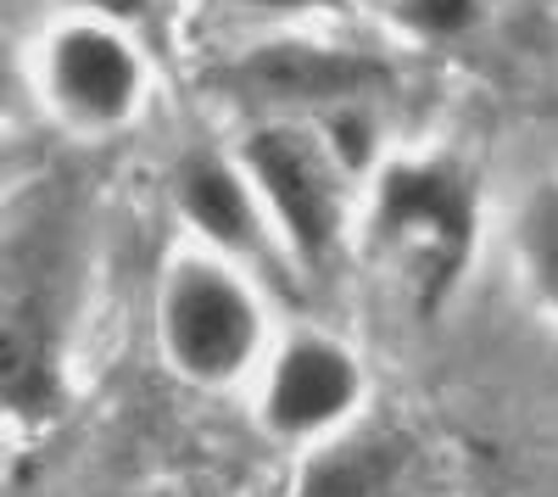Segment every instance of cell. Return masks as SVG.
Listing matches in <instances>:
<instances>
[{
    "instance_id": "6da1fadb",
    "label": "cell",
    "mask_w": 558,
    "mask_h": 497,
    "mask_svg": "<svg viewBox=\"0 0 558 497\" xmlns=\"http://www.w3.org/2000/svg\"><path fill=\"white\" fill-rule=\"evenodd\" d=\"M363 241L413 319H441L481 252V179L447 151L386 157L368 179Z\"/></svg>"
},
{
    "instance_id": "7a4b0ae2",
    "label": "cell",
    "mask_w": 558,
    "mask_h": 497,
    "mask_svg": "<svg viewBox=\"0 0 558 497\" xmlns=\"http://www.w3.org/2000/svg\"><path fill=\"white\" fill-rule=\"evenodd\" d=\"M157 341L168 369L191 386L223 391L268 364V319L246 263L191 246L157 286Z\"/></svg>"
},
{
    "instance_id": "3957f363",
    "label": "cell",
    "mask_w": 558,
    "mask_h": 497,
    "mask_svg": "<svg viewBox=\"0 0 558 497\" xmlns=\"http://www.w3.org/2000/svg\"><path fill=\"white\" fill-rule=\"evenodd\" d=\"M235 151H241L252 185H257V196L274 218L279 252H286L296 268H307V275L330 268V257L347 241V223H352L357 179L330 151L318 118H307V123H296V118L257 123Z\"/></svg>"
},
{
    "instance_id": "277c9868",
    "label": "cell",
    "mask_w": 558,
    "mask_h": 497,
    "mask_svg": "<svg viewBox=\"0 0 558 497\" xmlns=\"http://www.w3.org/2000/svg\"><path fill=\"white\" fill-rule=\"evenodd\" d=\"M39 101L73 134H123L151 96L146 51L123 23L68 12L34 51Z\"/></svg>"
},
{
    "instance_id": "5b68a950",
    "label": "cell",
    "mask_w": 558,
    "mask_h": 497,
    "mask_svg": "<svg viewBox=\"0 0 558 497\" xmlns=\"http://www.w3.org/2000/svg\"><path fill=\"white\" fill-rule=\"evenodd\" d=\"M363 391H368V380L347 341L324 336V330H296L268 352L257 414L279 441L318 447L352 425Z\"/></svg>"
},
{
    "instance_id": "8992f818",
    "label": "cell",
    "mask_w": 558,
    "mask_h": 497,
    "mask_svg": "<svg viewBox=\"0 0 558 497\" xmlns=\"http://www.w3.org/2000/svg\"><path fill=\"white\" fill-rule=\"evenodd\" d=\"M173 207L191 223L196 246H207L218 257H235L252 268L268 252H279L274 218L252 185L241 151H213V146L191 151L173 168Z\"/></svg>"
},
{
    "instance_id": "52a82bcc",
    "label": "cell",
    "mask_w": 558,
    "mask_h": 497,
    "mask_svg": "<svg viewBox=\"0 0 558 497\" xmlns=\"http://www.w3.org/2000/svg\"><path fill=\"white\" fill-rule=\"evenodd\" d=\"M391 68L368 51H341L330 39H268L235 68V84L257 101L302 107V112H330L347 101H368V89H380Z\"/></svg>"
},
{
    "instance_id": "ba28073f",
    "label": "cell",
    "mask_w": 558,
    "mask_h": 497,
    "mask_svg": "<svg viewBox=\"0 0 558 497\" xmlns=\"http://www.w3.org/2000/svg\"><path fill=\"white\" fill-rule=\"evenodd\" d=\"M408 459H413L408 436L341 431L307 453L291 497H391L408 475Z\"/></svg>"
},
{
    "instance_id": "9c48e42d",
    "label": "cell",
    "mask_w": 558,
    "mask_h": 497,
    "mask_svg": "<svg viewBox=\"0 0 558 497\" xmlns=\"http://www.w3.org/2000/svg\"><path fill=\"white\" fill-rule=\"evenodd\" d=\"M514 257L531 302L558 325V179H547L542 191L525 196L514 218Z\"/></svg>"
},
{
    "instance_id": "30bf717a",
    "label": "cell",
    "mask_w": 558,
    "mask_h": 497,
    "mask_svg": "<svg viewBox=\"0 0 558 497\" xmlns=\"http://www.w3.org/2000/svg\"><path fill=\"white\" fill-rule=\"evenodd\" d=\"M391 17L418 39H458L481 17V0H391Z\"/></svg>"
},
{
    "instance_id": "8fae6325",
    "label": "cell",
    "mask_w": 558,
    "mask_h": 497,
    "mask_svg": "<svg viewBox=\"0 0 558 497\" xmlns=\"http://www.w3.org/2000/svg\"><path fill=\"white\" fill-rule=\"evenodd\" d=\"M157 0H68V12H84V17H107V23H123V28H140L151 17Z\"/></svg>"
},
{
    "instance_id": "7c38bea8",
    "label": "cell",
    "mask_w": 558,
    "mask_h": 497,
    "mask_svg": "<svg viewBox=\"0 0 558 497\" xmlns=\"http://www.w3.org/2000/svg\"><path fill=\"white\" fill-rule=\"evenodd\" d=\"M235 7H246L257 17H274V23H296V17H318L324 7H336V0H235Z\"/></svg>"
}]
</instances>
